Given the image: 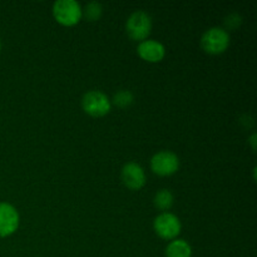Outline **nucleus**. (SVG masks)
Masks as SVG:
<instances>
[{
  "mask_svg": "<svg viewBox=\"0 0 257 257\" xmlns=\"http://www.w3.org/2000/svg\"><path fill=\"white\" fill-rule=\"evenodd\" d=\"M53 17L63 27H74L82 20V7L75 0H57L52 8Z\"/></svg>",
  "mask_w": 257,
  "mask_h": 257,
  "instance_id": "nucleus-1",
  "label": "nucleus"
},
{
  "mask_svg": "<svg viewBox=\"0 0 257 257\" xmlns=\"http://www.w3.org/2000/svg\"><path fill=\"white\" fill-rule=\"evenodd\" d=\"M152 18L143 10H136L125 22V33L135 42H143L148 39L152 32Z\"/></svg>",
  "mask_w": 257,
  "mask_h": 257,
  "instance_id": "nucleus-2",
  "label": "nucleus"
},
{
  "mask_svg": "<svg viewBox=\"0 0 257 257\" xmlns=\"http://www.w3.org/2000/svg\"><path fill=\"white\" fill-rule=\"evenodd\" d=\"M230 42L231 38L227 30L223 28L213 27L203 33L201 38V48L207 54L220 55L228 49Z\"/></svg>",
  "mask_w": 257,
  "mask_h": 257,
  "instance_id": "nucleus-3",
  "label": "nucleus"
},
{
  "mask_svg": "<svg viewBox=\"0 0 257 257\" xmlns=\"http://www.w3.org/2000/svg\"><path fill=\"white\" fill-rule=\"evenodd\" d=\"M82 108L90 117L100 118L110 112L112 102L109 97L102 90H89L83 95Z\"/></svg>",
  "mask_w": 257,
  "mask_h": 257,
  "instance_id": "nucleus-4",
  "label": "nucleus"
},
{
  "mask_svg": "<svg viewBox=\"0 0 257 257\" xmlns=\"http://www.w3.org/2000/svg\"><path fill=\"white\" fill-rule=\"evenodd\" d=\"M153 230L156 235L162 240L172 241L178 238L182 225L181 221L175 213L172 212H161L153 221Z\"/></svg>",
  "mask_w": 257,
  "mask_h": 257,
  "instance_id": "nucleus-5",
  "label": "nucleus"
},
{
  "mask_svg": "<svg viewBox=\"0 0 257 257\" xmlns=\"http://www.w3.org/2000/svg\"><path fill=\"white\" fill-rule=\"evenodd\" d=\"M180 168V158L172 151H160L151 158V170L160 177H170Z\"/></svg>",
  "mask_w": 257,
  "mask_h": 257,
  "instance_id": "nucleus-6",
  "label": "nucleus"
},
{
  "mask_svg": "<svg viewBox=\"0 0 257 257\" xmlns=\"http://www.w3.org/2000/svg\"><path fill=\"white\" fill-rule=\"evenodd\" d=\"M20 216L17 208L8 202H0V237H9L19 228Z\"/></svg>",
  "mask_w": 257,
  "mask_h": 257,
  "instance_id": "nucleus-7",
  "label": "nucleus"
},
{
  "mask_svg": "<svg viewBox=\"0 0 257 257\" xmlns=\"http://www.w3.org/2000/svg\"><path fill=\"white\" fill-rule=\"evenodd\" d=\"M120 177L123 185L131 191H138L146 185V172L137 162L125 163L120 172Z\"/></svg>",
  "mask_w": 257,
  "mask_h": 257,
  "instance_id": "nucleus-8",
  "label": "nucleus"
},
{
  "mask_svg": "<svg viewBox=\"0 0 257 257\" xmlns=\"http://www.w3.org/2000/svg\"><path fill=\"white\" fill-rule=\"evenodd\" d=\"M141 59L147 63H160L166 57V48L161 42L155 39H146L137 47Z\"/></svg>",
  "mask_w": 257,
  "mask_h": 257,
  "instance_id": "nucleus-9",
  "label": "nucleus"
},
{
  "mask_svg": "<svg viewBox=\"0 0 257 257\" xmlns=\"http://www.w3.org/2000/svg\"><path fill=\"white\" fill-rule=\"evenodd\" d=\"M166 257H192V247L182 238L170 241L165 251Z\"/></svg>",
  "mask_w": 257,
  "mask_h": 257,
  "instance_id": "nucleus-10",
  "label": "nucleus"
},
{
  "mask_svg": "<svg viewBox=\"0 0 257 257\" xmlns=\"http://www.w3.org/2000/svg\"><path fill=\"white\" fill-rule=\"evenodd\" d=\"M153 203H155V207L158 208L162 212H168V211L172 208L173 203H175V196L171 192L170 190H160L155 195L153 198Z\"/></svg>",
  "mask_w": 257,
  "mask_h": 257,
  "instance_id": "nucleus-11",
  "label": "nucleus"
},
{
  "mask_svg": "<svg viewBox=\"0 0 257 257\" xmlns=\"http://www.w3.org/2000/svg\"><path fill=\"white\" fill-rule=\"evenodd\" d=\"M83 17L88 22H97L103 15V7L98 2H89L84 8H82Z\"/></svg>",
  "mask_w": 257,
  "mask_h": 257,
  "instance_id": "nucleus-12",
  "label": "nucleus"
},
{
  "mask_svg": "<svg viewBox=\"0 0 257 257\" xmlns=\"http://www.w3.org/2000/svg\"><path fill=\"white\" fill-rule=\"evenodd\" d=\"M110 102H112V105L118 108H128L135 102V95L131 90L122 89L113 95V99Z\"/></svg>",
  "mask_w": 257,
  "mask_h": 257,
  "instance_id": "nucleus-13",
  "label": "nucleus"
},
{
  "mask_svg": "<svg viewBox=\"0 0 257 257\" xmlns=\"http://www.w3.org/2000/svg\"><path fill=\"white\" fill-rule=\"evenodd\" d=\"M241 23H242V19H241L240 15L236 14V13L227 15L225 19V25L228 29H236V28L240 27Z\"/></svg>",
  "mask_w": 257,
  "mask_h": 257,
  "instance_id": "nucleus-14",
  "label": "nucleus"
},
{
  "mask_svg": "<svg viewBox=\"0 0 257 257\" xmlns=\"http://www.w3.org/2000/svg\"><path fill=\"white\" fill-rule=\"evenodd\" d=\"M255 140H256V135H255V133H253V135L250 137V143H251V147H252V150H255V148H256Z\"/></svg>",
  "mask_w": 257,
  "mask_h": 257,
  "instance_id": "nucleus-15",
  "label": "nucleus"
},
{
  "mask_svg": "<svg viewBox=\"0 0 257 257\" xmlns=\"http://www.w3.org/2000/svg\"><path fill=\"white\" fill-rule=\"evenodd\" d=\"M0 52H2V40H0Z\"/></svg>",
  "mask_w": 257,
  "mask_h": 257,
  "instance_id": "nucleus-16",
  "label": "nucleus"
}]
</instances>
